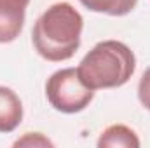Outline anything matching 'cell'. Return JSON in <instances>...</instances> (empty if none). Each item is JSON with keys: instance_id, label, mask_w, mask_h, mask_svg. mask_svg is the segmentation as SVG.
<instances>
[{"instance_id": "6da1fadb", "label": "cell", "mask_w": 150, "mask_h": 148, "mask_svg": "<svg viewBox=\"0 0 150 148\" xmlns=\"http://www.w3.org/2000/svg\"><path fill=\"white\" fill-rule=\"evenodd\" d=\"M84 19L80 12L68 2L52 4L42 12L33 25L32 42L33 47L47 61H67L80 47V35Z\"/></svg>"}, {"instance_id": "7a4b0ae2", "label": "cell", "mask_w": 150, "mask_h": 148, "mask_svg": "<svg viewBox=\"0 0 150 148\" xmlns=\"http://www.w3.org/2000/svg\"><path fill=\"white\" fill-rule=\"evenodd\" d=\"M134 70V52L119 40L98 42L77 66L80 80L93 91L120 87L129 82Z\"/></svg>"}, {"instance_id": "3957f363", "label": "cell", "mask_w": 150, "mask_h": 148, "mask_svg": "<svg viewBox=\"0 0 150 148\" xmlns=\"http://www.w3.org/2000/svg\"><path fill=\"white\" fill-rule=\"evenodd\" d=\"M45 98L56 111L72 115L89 106L94 91L80 80L77 68H61L47 78Z\"/></svg>"}, {"instance_id": "277c9868", "label": "cell", "mask_w": 150, "mask_h": 148, "mask_svg": "<svg viewBox=\"0 0 150 148\" xmlns=\"http://www.w3.org/2000/svg\"><path fill=\"white\" fill-rule=\"evenodd\" d=\"M30 0H0V44H11L21 35Z\"/></svg>"}, {"instance_id": "5b68a950", "label": "cell", "mask_w": 150, "mask_h": 148, "mask_svg": "<svg viewBox=\"0 0 150 148\" xmlns=\"http://www.w3.org/2000/svg\"><path fill=\"white\" fill-rule=\"evenodd\" d=\"M23 120V103L19 96L5 85H0V132L9 134Z\"/></svg>"}, {"instance_id": "8992f818", "label": "cell", "mask_w": 150, "mask_h": 148, "mask_svg": "<svg viewBox=\"0 0 150 148\" xmlns=\"http://www.w3.org/2000/svg\"><path fill=\"white\" fill-rule=\"evenodd\" d=\"M96 145L100 148H138L142 143L131 127L124 124H113L100 134Z\"/></svg>"}, {"instance_id": "52a82bcc", "label": "cell", "mask_w": 150, "mask_h": 148, "mask_svg": "<svg viewBox=\"0 0 150 148\" xmlns=\"http://www.w3.org/2000/svg\"><path fill=\"white\" fill-rule=\"evenodd\" d=\"M86 9L108 16H126L129 14L138 0H79Z\"/></svg>"}, {"instance_id": "ba28073f", "label": "cell", "mask_w": 150, "mask_h": 148, "mask_svg": "<svg viewBox=\"0 0 150 148\" xmlns=\"http://www.w3.org/2000/svg\"><path fill=\"white\" fill-rule=\"evenodd\" d=\"M14 147H52V141L42 132H26L23 138L14 141Z\"/></svg>"}, {"instance_id": "9c48e42d", "label": "cell", "mask_w": 150, "mask_h": 148, "mask_svg": "<svg viewBox=\"0 0 150 148\" xmlns=\"http://www.w3.org/2000/svg\"><path fill=\"white\" fill-rule=\"evenodd\" d=\"M138 99L140 103L150 111V66L142 75L140 84H138Z\"/></svg>"}]
</instances>
